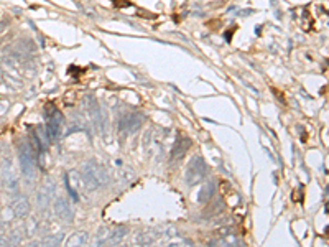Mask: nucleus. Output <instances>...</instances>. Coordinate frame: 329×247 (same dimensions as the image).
<instances>
[{
    "mask_svg": "<svg viewBox=\"0 0 329 247\" xmlns=\"http://www.w3.org/2000/svg\"><path fill=\"white\" fill-rule=\"evenodd\" d=\"M18 156H20L22 172H24L26 176L35 175V152H33L30 145H26V144L22 145Z\"/></svg>",
    "mask_w": 329,
    "mask_h": 247,
    "instance_id": "f257e3e1",
    "label": "nucleus"
},
{
    "mask_svg": "<svg viewBox=\"0 0 329 247\" xmlns=\"http://www.w3.org/2000/svg\"><path fill=\"white\" fill-rule=\"evenodd\" d=\"M204 173H206V164H204L202 158H194L192 160V164L190 165V170H188V183H196L200 182V180L204 176Z\"/></svg>",
    "mask_w": 329,
    "mask_h": 247,
    "instance_id": "f03ea898",
    "label": "nucleus"
},
{
    "mask_svg": "<svg viewBox=\"0 0 329 247\" xmlns=\"http://www.w3.org/2000/svg\"><path fill=\"white\" fill-rule=\"evenodd\" d=\"M140 124H142V119L137 114H128L122 119V128H126L128 132H134L140 127Z\"/></svg>",
    "mask_w": 329,
    "mask_h": 247,
    "instance_id": "7ed1b4c3",
    "label": "nucleus"
},
{
    "mask_svg": "<svg viewBox=\"0 0 329 247\" xmlns=\"http://www.w3.org/2000/svg\"><path fill=\"white\" fill-rule=\"evenodd\" d=\"M12 210H14V212L16 216L24 218V216H26V212L30 211V206H28V201L25 198H18V200L14 201Z\"/></svg>",
    "mask_w": 329,
    "mask_h": 247,
    "instance_id": "20e7f679",
    "label": "nucleus"
}]
</instances>
